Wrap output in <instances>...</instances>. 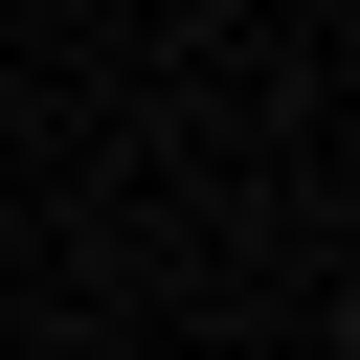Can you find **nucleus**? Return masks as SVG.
<instances>
[{
	"mask_svg": "<svg viewBox=\"0 0 360 360\" xmlns=\"http://www.w3.org/2000/svg\"><path fill=\"white\" fill-rule=\"evenodd\" d=\"M338 338H360V315H338Z\"/></svg>",
	"mask_w": 360,
	"mask_h": 360,
	"instance_id": "f257e3e1",
	"label": "nucleus"
}]
</instances>
